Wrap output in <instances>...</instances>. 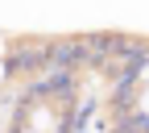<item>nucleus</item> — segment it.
I'll return each instance as SVG.
<instances>
[{"mask_svg":"<svg viewBox=\"0 0 149 133\" xmlns=\"http://www.w3.org/2000/svg\"><path fill=\"white\" fill-rule=\"evenodd\" d=\"M0 83H4V63H0Z\"/></svg>","mask_w":149,"mask_h":133,"instance_id":"obj_1","label":"nucleus"}]
</instances>
